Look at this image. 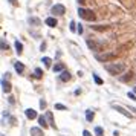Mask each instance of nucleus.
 <instances>
[{"mask_svg": "<svg viewBox=\"0 0 136 136\" xmlns=\"http://www.w3.org/2000/svg\"><path fill=\"white\" fill-rule=\"evenodd\" d=\"M98 61H103V63H107V61H110V60H115L116 58V54L115 52H104V54H96V57H95Z\"/></svg>", "mask_w": 136, "mask_h": 136, "instance_id": "3", "label": "nucleus"}, {"mask_svg": "<svg viewBox=\"0 0 136 136\" xmlns=\"http://www.w3.org/2000/svg\"><path fill=\"white\" fill-rule=\"evenodd\" d=\"M34 75H35V78H41V77H43V70H41L40 67H37V69L34 70Z\"/></svg>", "mask_w": 136, "mask_h": 136, "instance_id": "19", "label": "nucleus"}, {"mask_svg": "<svg viewBox=\"0 0 136 136\" xmlns=\"http://www.w3.org/2000/svg\"><path fill=\"white\" fill-rule=\"evenodd\" d=\"M44 23H46V26H49V28H55V26H57V18H55V17H47V18L44 20Z\"/></svg>", "mask_w": 136, "mask_h": 136, "instance_id": "8", "label": "nucleus"}, {"mask_svg": "<svg viewBox=\"0 0 136 136\" xmlns=\"http://www.w3.org/2000/svg\"><path fill=\"white\" fill-rule=\"evenodd\" d=\"M60 80H61V81H64V83H66V81H69V80H70V73H69V70H63V72H61V75H60Z\"/></svg>", "mask_w": 136, "mask_h": 136, "instance_id": "11", "label": "nucleus"}, {"mask_svg": "<svg viewBox=\"0 0 136 136\" xmlns=\"http://www.w3.org/2000/svg\"><path fill=\"white\" fill-rule=\"evenodd\" d=\"M2 90H3L5 93H9V92H11V84H9V81H6L5 78L2 80Z\"/></svg>", "mask_w": 136, "mask_h": 136, "instance_id": "9", "label": "nucleus"}, {"mask_svg": "<svg viewBox=\"0 0 136 136\" xmlns=\"http://www.w3.org/2000/svg\"><path fill=\"white\" fill-rule=\"evenodd\" d=\"M78 3H84V0H78Z\"/></svg>", "mask_w": 136, "mask_h": 136, "instance_id": "33", "label": "nucleus"}, {"mask_svg": "<svg viewBox=\"0 0 136 136\" xmlns=\"http://www.w3.org/2000/svg\"><path fill=\"white\" fill-rule=\"evenodd\" d=\"M129 98H130V100H133V101H136V93H133V92H129Z\"/></svg>", "mask_w": 136, "mask_h": 136, "instance_id": "29", "label": "nucleus"}, {"mask_svg": "<svg viewBox=\"0 0 136 136\" xmlns=\"http://www.w3.org/2000/svg\"><path fill=\"white\" fill-rule=\"evenodd\" d=\"M132 78H133V73H132V72H130V70H129V72H127V73H126V75H124V77H121V78H119V80H121V81H122V83H127V81H130V80H132Z\"/></svg>", "mask_w": 136, "mask_h": 136, "instance_id": "15", "label": "nucleus"}, {"mask_svg": "<svg viewBox=\"0 0 136 136\" xmlns=\"http://www.w3.org/2000/svg\"><path fill=\"white\" fill-rule=\"evenodd\" d=\"M43 63H44V66H46V67H51V63H52V60H51L49 57H44V58H43Z\"/></svg>", "mask_w": 136, "mask_h": 136, "instance_id": "22", "label": "nucleus"}, {"mask_svg": "<svg viewBox=\"0 0 136 136\" xmlns=\"http://www.w3.org/2000/svg\"><path fill=\"white\" fill-rule=\"evenodd\" d=\"M52 70H54V72H63V70H66V69H64V64H63V63H57V64L52 67Z\"/></svg>", "mask_w": 136, "mask_h": 136, "instance_id": "14", "label": "nucleus"}, {"mask_svg": "<svg viewBox=\"0 0 136 136\" xmlns=\"http://www.w3.org/2000/svg\"><path fill=\"white\" fill-rule=\"evenodd\" d=\"M87 46H89L90 51H95V52L103 51V44H100V43H96V41H93V40H87Z\"/></svg>", "mask_w": 136, "mask_h": 136, "instance_id": "5", "label": "nucleus"}, {"mask_svg": "<svg viewBox=\"0 0 136 136\" xmlns=\"http://www.w3.org/2000/svg\"><path fill=\"white\" fill-rule=\"evenodd\" d=\"M112 107H113V109H115L116 112H119V113H122L124 116H127V118H132V115H130V113H129V112H127V110H126L124 107H121V106H118V104H113Z\"/></svg>", "mask_w": 136, "mask_h": 136, "instance_id": "6", "label": "nucleus"}, {"mask_svg": "<svg viewBox=\"0 0 136 136\" xmlns=\"http://www.w3.org/2000/svg\"><path fill=\"white\" fill-rule=\"evenodd\" d=\"M51 12H52L54 15H63V14L66 12V8H64L61 3H57V5H54V6H52Z\"/></svg>", "mask_w": 136, "mask_h": 136, "instance_id": "4", "label": "nucleus"}, {"mask_svg": "<svg viewBox=\"0 0 136 136\" xmlns=\"http://www.w3.org/2000/svg\"><path fill=\"white\" fill-rule=\"evenodd\" d=\"M31 136H43V130L40 127H31Z\"/></svg>", "mask_w": 136, "mask_h": 136, "instance_id": "10", "label": "nucleus"}, {"mask_svg": "<svg viewBox=\"0 0 136 136\" xmlns=\"http://www.w3.org/2000/svg\"><path fill=\"white\" fill-rule=\"evenodd\" d=\"M93 118H95V113H93L92 110H87V112H86V119H87L89 122H92Z\"/></svg>", "mask_w": 136, "mask_h": 136, "instance_id": "18", "label": "nucleus"}, {"mask_svg": "<svg viewBox=\"0 0 136 136\" xmlns=\"http://www.w3.org/2000/svg\"><path fill=\"white\" fill-rule=\"evenodd\" d=\"M37 119H38V124H40V126H41L43 129H46V127L49 126V124H46V119H47L46 116H43V115H41V116H38Z\"/></svg>", "mask_w": 136, "mask_h": 136, "instance_id": "16", "label": "nucleus"}, {"mask_svg": "<svg viewBox=\"0 0 136 136\" xmlns=\"http://www.w3.org/2000/svg\"><path fill=\"white\" fill-rule=\"evenodd\" d=\"M95 29H98V31H103V29H106V26H93Z\"/></svg>", "mask_w": 136, "mask_h": 136, "instance_id": "31", "label": "nucleus"}, {"mask_svg": "<svg viewBox=\"0 0 136 136\" xmlns=\"http://www.w3.org/2000/svg\"><path fill=\"white\" fill-rule=\"evenodd\" d=\"M93 80H95V83H96L98 86H101V84H103V80H101V78H100L96 73H93Z\"/></svg>", "mask_w": 136, "mask_h": 136, "instance_id": "23", "label": "nucleus"}, {"mask_svg": "<svg viewBox=\"0 0 136 136\" xmlns=\"http://www.w3.org/2000/svg\"><path fill=\"white\" fill-rule=\"evenodd\" d=\"M78 15L83 18V20H87V21H93L96 17L95 14L90 11V9H86V8H78Z\"/></svg>", "mask_w": 136, "mask_h": 136, "instance_id": "2", "label": "nucleus"}, {"mask_svg": "<svg viewBox=\"0 0 136 136\" xmlns=\"http://www.w3.org/2000/svg\"><path fill=\"white\" fill-rule=\"evenodd\" d=\"M24 115H26L28 119H35V118H38V115H37V112H35L34 109H26V110H24Z\"/></svg>", "mask_w": 136, "mask_h": 136, "instance_id": "7", "label": "nucleus"}, {"mask_svg": "<svg viewBox=\"0 0 136 136\" xmlns=\"http://www.w3.org/2000/svg\"><path fill=\"white\" fill-rule=\"evenodd\" d=\"M29 23H31V24H35V26H38V24H40L41 21H40L38 18H35V17H32V18H29Z\"/></svg>", "mask_w": 136, "mask_h": 136, "instance_id": "21", "label": "nucleus"}, {"mask_svg": "<svg viewBox=\"0 0 136 136\" xmlns=\"http://www.w3.org/2000/svg\"><path fill=\"white\" fill-rule=\"evenodd\" d=\"M77 32H78V34H83V24H81V23L77 24Z\"/></svg>", "mask_w": 136, "mask_h": 136, "instance_id": "28", "label": "nucleus"}, {"mask_svg": "<svg viewBox=\"0 0 136 136\" xmlns=\"http://www.w3.org/2000/svg\"><path fill=\"white\" fill-rule=\"evenodd\" d=\"M14 67H15V70H17L18 73H21V72L24 70V66H23L20 61H15V63H14Z\"/></svg>", "mask_w": 136, "mask_h": 136, "instance_id": "17", "label": "nucleus"}, {"mask_svg": "<svg viewBox=\"0 0 136 136\" xmlns=\"http://www.w3.org/2000/svg\"><path fill=\"white\" fill-rule=\"evenodd\" d=\"M83 136H92V133H90L89 130H84V132H83Z\"/></svg>", "mask_w": 136, "mask_h": 136, "instance_id": "30", "label": "nucleus"}, {"mask_svg": "<svg viewBox=\"0 0 136 136\" xmlns=\"http://www.w3.org/2000/svg\"><path fill=\"white\" fill-rule=\"evenodd\" d=\"M46 106H47V104H46V101H44V100H40V109H41V110H44V109H46Z\"/></svg>", "mask_w": 136, "mask_h": 136, "instance_id": "26", "label": "nucleus"}, {"mask_svg": "<svg viewBox=\"0 0 136 136\" xmlns=\"http://www.w3.org/2000/svg\"><path fill=\"white\" fill-rule=\"evenodd\" d=\"M69 29H70L72 32H75V31H77V24H75V21H70V26H69Z\"/></svg>", "mask_w": 136, "mask_h": 136, "instance_id": "25", "label": "nucleus"}, {"mask_svg": "<svg viewBox=\"0 0 136 136\" xmlns=\"http://www.w3.org/2000/svg\"><path fill=\"white\" fill-rule=\"evenodd\" d=\"M133 93H136V87H135V89H133Z\"/></svg>", "mask_w": 136, "mask_h": 136, "instance_id": "34", "label": "nucleus"}, {"mask_svg": "<svg viewBox=\"0 0 136 136\" xmlns=\"http://www.w3.org/2000/svg\"><path fill=\"white\" fill-rule=\"evenodd\" d=\"M55 109H57V110H66L67 107H66V106H63V104H55Z\"/></svg>", "mask_w": 136, "mask_h": 136, "instance_id": "27", "label": "nucleus"}, {"mask_svg": "<svg viewBox=\"0 0 136 136\" xmlns=\"http://www.w3.org/2000/svg\"><path fill=\"white\" fill-rule=\"evenodd\" d=\"M104 67H106V70H107L110 75H113V77L121 75V73L126 70V64H122V63H109V64H106Z\"/></svg>", "mask_w": 136, "mask_h": 136, "instance_id": "1", "label": "nucleus"}, {"mask_svg": "<svg viewBox=\"0 0 136 136\" xmlns=\"http://www.w3.org/2000/svg\"><path fill=\"white\" fill-rule=\"evenodd\" d=\"M9 3H12V5H17V0H8Z\"/></svg>", "mask_w": 136, "mask_h": 136, "instance_id": "32", "label": "nucleus"}, {"mask_svg": "<svg viewBox=\"0 0 136 136\" xmlns=\"http://www.w3.org/2000/svg\"><path fill=\"white\" fill-rule=\"evenodd\" d=\"M95 135H96V136H104V130H103V127H95Z\"/></svg>", "mask_w": 136, "mask_h": 136, "instance_id": "20", "label": "nucleus"}, {"mask_svg": "<svg viewBox=\"0 0 136 136\" xmlns=\"http://www.w3.org/2000/svg\"><path fill=\"white\" fill-rule=\"evenodd\" d=\"M0 46H2V51H8V43L5 41V38H2V43H0Z\"/></svg>", "mask_w": 136, "mask_h": 136, "instance_id": "24", "label": "nucleus"}, {"mask_svg": "<svg viewBox=\"0 0 136 136\" xmlns=\"http://www.w3.org/2000/svg\"><path fill=\"white\" fill-rule=\"evenodd\" d=\"M14 47H15V52H17L18 55H21V52H23V44H21V43H20L18 40H17L15 43H14Z\"/></svg>", "mask_w": 136, "mask_h": 136, "instance_id": "12", "label": "nucleus"}, {"mask_svg": "<svg viewBox=\"0 0 136 136\" xmlns=\"http://www.w3.org/2000/svg\"><path fill=\"white\" fill-rule=\"evenodd\" d=\"M46 118H47V122H49V126L55 129V122H54V116H52V112H46Z\"/></svg>", "mask_w": 136, "mask_h": 136, "instance_id": "13", "label": "nucleus"}]
</instances>
